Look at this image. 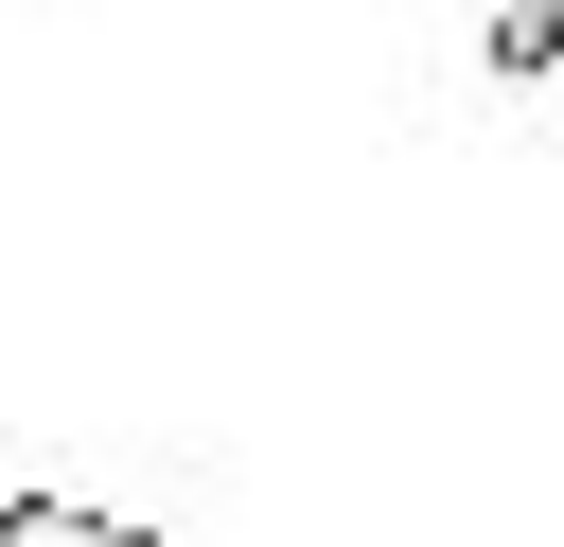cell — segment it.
Returning <instances> with one entry per match:
<instances>
[{"label": "cell", "mask_w": 564, "mask_h": 547, "mask_svg": "<svg viewBox=\"0 0 564 547\" xmlns=\"http://www.w3.org/2000/svg\"><path fill=\"white\" fill-rule=\"evenodd\" d=\"M564 53V0H494V71H546Z\"/></svg>", "instance_id": "7a4b0ae2"}, {"label": "cell", "mask_w": 564, "mask_h": 547, "mask_svg": "<svg viewBox=\"0 0 564 547\" xmlns=\"http://www.w3.org/2000/svg\"><path fill=\"white\" fill-rule=\"evenodd\" d=\"M0 547H159V529H123L88 494H0Z\"/></svg>", "instance_id": "6da1fadb"}]
</instances>
